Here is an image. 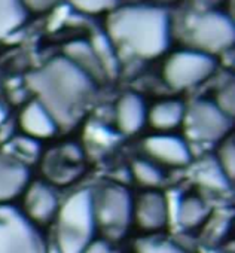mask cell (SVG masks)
Returning <instances> with one entry per match:
<instances>
[{
    "mask_svg": "<svg viewBox=\"0 0 235 253\" xmlns=\"http://www.w3.org/2000/svg\"><path fill=\"white\" fill-rule=\"evenodd\" d=\"M60 128L76 125L94 94V81L69 58H57L27 79Z\"/></svg>",
    "mask_w": 235,
    "mask_h": 253,
    "instance_id": "cell-1",
    "label": "cell"
},
{
    "mask_svg": "<svg viewBox=\"0 0 235 253\" xmlns=\"http://www.w3.org/2000/svg\"><path fill=\"white\" fill-rule=\"evenodd\" d=\"M110 35L118 45L143 58H154L167 48L168 32L162 12L146 8L125 9L110 24Z\"/></svg>",
    "mask_w": 235,
    "mask_h": 253,
    "instance_id": "cell-2",
    "label": "cell"
},
{
    "mask_svg": "<svg viewBox=\"0 0 235 253\" xmlns=\"http://www.w3.org/2000/svg\"><path fill=\"white\" fill-rule=\"evenodd\" d=\"M91 189H79L60 204L55 217V247L58 253H82L94 238V198Z\"/></svg>",
    "mask_w": 235,
    "mask_h": 253,
    "instance_id": "cell-3",
    "label": "cell"
},
{
    "mask_svg": "<svg viewBox=\"0 0 235 253\" xmlns=\"http://www.w3.org/2000/svg\"><path fill=\"white\" fill-rule=\"evenodd\" d=\"M92 198L95 228L101 231L103 238L115 241L125 235L133 223L134 197L131 192L119 183H109L92 192Z\"/></svg>",
    "mask_w": 235,
    "mask_h": 253,
    "instance_id": "cell-4",
    "label": "cell"
},
{
    "mask_svg": "<svg viewBox=\"0 0 235 253\" xmlns=\"http://www.w3.org/2000/svg\"><path fill=\"white\" fill-rule=\"evenodd\" d=\"M185 140L196 145H217L232 130V118L223 113L213 100H196L186 106Z\"/></svg>",
    "mask_w": 235,
    "mask_h": 253,
    "instance_id": "cell-5",
    "label": "cell"
},
{
    "mask_svg": "<svg viewBox=\"0 0 235 253\" xmlns=\"http://www.w3.org/2000/svg\"><path fill=\"white\" fill-rule=\"evenodd\" d=\"M0 253H48L38 226L11 204L0 206Z\"/></svg>",
    "mask_w": 235,
    "mask_h": 253,
    "instance_id": "cell-6",
    "label": "cell"
},
{
    "mask_svg": "<svg viewBox=\"0 0 235 253\" xmlns=\"http://www.w3.org/2000/svg\"><path fill=\"white\" fill-rule=\"evenodd\" d=\"M216 69L211 55L199 51L173 54L164 66V81L173 89H188L204 82Z\"/></svg>",
    "mask_w": 235,
    "mask_h": 253,
    "instance_id": "cell-7",
    "label": "cell"
},
{
    "mask_svg": "<svg viewBox=\"0 0 235 253\" xmlns=\"http://www.w3.org/2000/svg\"><path fill=\"white\" fill-rule=\"evenodd\" d=\"M146 158L158 166L180 169L192 163L191 145L174 133H154L142 142Z\"/></svg>",
    "mask_w": 235,
    "mask_h": 253,
    "instance_id": "cell-8",
    "label": "cell"
},
{
    "mask_svg": "<svg viewBox=\"0 0 235 253\" xmlns=\"http://www.w3.org/2000/svg\"><path fill=\"white\" fill-rule=\"evenodd\" d=\"M133 222L145 232H161L170 222V203L164 192L145 189L134 197Z\"/></svg>",
    "mask_w": 235,
    "mask_h": 253,
    "instance_id": "cell-9",
    "label": "cell"
},
{
    "mask_svg": "<svg viewBox=\"0 0 235 253\" xmlns=\"http://www.w3.org/2000/svg\"><path fill=\"white\" fill-rule=\"evenodd\" d=\"M24 214L35 225H48L60 210V197L54 185L46 180H33L24 191Z\"/></svg>",
    "mask_w": 235,
    "mask_h": 253,
    "instance_id": "cell-10",
    "label": "cell"
},
{
    "mask_svg": "<svg viewBox=\"0 0 235 253\" xmlns=\"http://www.w3.org/2000/svg\"><path fill=\"white\" fill-rule=\"evenodd\" d=\"M234 41L232 26L220 15H207L194 30V42L199 52L213 55L225 48H228Z\"/></svg>",
    "mask_w": 235,
    "mask_h": 253,
    "instance_id": "cell-11",
    "label": "cell"
},
{
    "mask_svg": "<svg viewBox=\"0 0 235 253\" xmlns=\"http://www.w3.org/2000/svg\"><path fill=\"white\" fill-rule=\"evenodd\" d=\"M17 124L21 128L23 134L39 142L54 137L60 130L54 116L38 98L30 100L21 109Z\"/></svg>",
    "mask_w": 235,
    "mask_h": 253,
    "instance_id": "cell-12",
    "label": "cell"
},
{
    "mask_svg": "<svg viewBox=\"0 0 235 253\" xmlns=\"http://www.w3.org/2000/svg\"><path fill=\"white\" fill-rule=\"evenodd\" d=\"M30 169L9 155H0V206L24 194L30 183Z\"/></svg>",
    "mask_w": 235,
    "mask_h": 253,
    "instance_id": "cell-13",
    "label": "cell"
},
{
    "mask_svg": "<svg viewBox=\"0 0 235 253\" xmlns=\"http://www.w3.org/2000/svg\"><path fill=\"white\" fill-rule=\"evenodd\" d=\"M148 106L136 92L124 94L115 107V124L119 133L133 136L146 125Z\"/></svg>",
    "mask_w": 235,
    "mask_h": 253,
    "instance_id": "cell-14",
    "label": "cell"
},
{
    "mask_svg": "<svg viewBox=\"0 0 235 253\" xmlns=\"http://www.w3.org/2000/svg\"><path fill=\"white\" fill-rule=\"evenodd\" d=\"M186 104L179 98H164L148 107L146 124L157 133H173L182 126Z\"/></svg>",
    "mask_w": 235,
    "mask_h": 253,
    "instance_id": "cell-15",
    "label": "cell"
},
{
    "mask_svg": "<svg viewBox=\"0 0 235 253\" xmlns=\"http://www.w3.org/2000/svg\"><path fill=\"white\" fill-rule=\"evenodd\" d=\"M211 214L208 203L196 194L183 195L177 207V220L186 231L202 228Z\"/></svg>",
    "mask_w": 235,
    "mask_h": 253,
    "instance_id": "cell-16",
    "label": "cell"
},
{
    "mask_svg": "<svg viewBox=\"0 0 235 253\" xmlns=\"http://www.w3.org/2000/svg\"><path fill=\"white\" fill-rule=\"evenodd\" d=\"M195 183L211 194H226L231 189L232 182L222 171L214 157L204 160L195 169Z\"/></svg>",
    "mask_w": 235,
    "mask_h": 253,
    "instance_id": "cell-17",
    "label": "cell"
},
{
    "mask_svg": "<svg viewBox=\"0 0 235 253\" xmlns=\"http://www.w3.org/2000/svg\"><path fill=\"white\" fill-rule=\"evenodd\" d=\"M42 169L46 176V182L51 185H67L79 176V166L70 164L60 157L58 152H51L42 158Z\"/></svg>",
    "mask_w": 235,
    "mask_h": 253,
    "instance_id": "cell-18",
    "label": "cell"
},
{
    "mask_svg": "<svg viewBox=\"0 0 235 253\" xmlns=\"http://www.w3.org/2000/svg\"><path fill=\"white\" fill-rule=\"evenodd\" d=\"M6 155L20 161L24 166H30L42 158V146L40 142L32 139L26 134H17L9 143H6Z\"/></svg>",
    "mask_w": 235,
    "mask_h": 253,
    "instance_id": "cell-19",
    "label": "cell"
},
{
    "mask_svg": "<svg viewBox=\"0 0 235 253\" xmlns=\"http://www.w3.org/2000/svg\"><path fill=\"white\" fill-rule=\"evenodd\" d=\"M136 253H189L186 247L159 232L146 234L134 243Z\"/></svg>",
    "mask_w": 235,
    "mask_h": 253,
    "instance_id": "cell-20",
    "label": "cell"
},
{
    "mask_svg": "<svg viewBox=\"0 0 235 253\" xmlns=\"http://www.w3.org/2000/svg\"><path fill=\"white\" fill-rule=\"evenodd\" d=\"M133 179L145 189H157L164 182V170L149 158H137L131 164Z\"/></svg>",
    "mask_w": 235,
    "mask_h": 253,
    "instance_id": "cell-21",
    "label": "cell"
},
{
    "mask_svg": "<svg viewBox=\"0 0 235 253\" xmlns=\"http://www.w3.org/2000/svg\"><path fill=\"white\" fill-rule=\"evenodd\" d=\"M216 163L222 169V171L228 176L231 182L235 177V139L234 134L226 136L216 145Z\"/></svg>",
    "mask_w": 235,
    "mask_h": 253,
    "instance_id": "cell-22",
    "label": "cell"
},
{
    "mask_svg": "<svg viewBox=\"0 0 235 253\" xmlns=\"http://www.w3.org/2000/svg\"><path fill=\"white\" fill-rule=\"evenodd\" d=\"M23 20L20 0H0V38L12 32Z\"/></svg>",
    "mask_w": 235,
    "mask_h": 253,
    "instance_id": "cell-23",
    "label": "cell"
},
{
    "mask_svg": "<svg viewBox=\"0 0 235 253\" xmlns=\"http://www.w3.org/2000/svg\"><path fill=\"white\" fill-rule=\"evenodd\" d=\"M202 228H204L205 235L210 237V241L217 243L228 232V229H229V219L223 217V216H220L219 219H211V214H210V217L207 219V222L204 223Z\"/></svg>",
    "mask_w": 235,
    "mask_h": 253,
    "instance_id": "cell-24",
    "label": "cell"
},
{
    "mask_svg": "<svg viewBox=\"0 0 235 253\" xmlns=\"http://www.w3.org/2000/svg\"><path fill=\"white\" fill-rule=\"evenodd\" d=\"M213 101L223 113L234 118V85L232 84H228L225 88H222L216 94V98Z\"/></svg>",
    "mask_w": 235,
    "mask_h": 253,
    "instance_id": "cell-25",
    "label": "cell"
},
{
    "mask_svg": "<svg viewBox=\"0 0 235 253\" xmlns=\"http://www.w3.org/2000/svg\"><path fill=\"white\" fill-rule=\"evenodd\" d=\"M115 0H73V3L79 6V9L88 11V12H98L103 9H107L109 6H113Z\"/></svg>",
    "mask_w": 235,
    "mask_h": 253,
    "instance_id": "cell-26",
    "label": "cell"
},
{
    "mask_svg": "<svg viewBox=\"0 0 235 253\" xmlns=\"http://www.w3.org/2000/svg\"><path fill=\"white\" fill-rule=\"evenodd\" d=\"M110 241L104 238H92L83 249L82 253H110Z\"/></svg>",
    "mask_w": 235,
    "mask_h": 253,
    "instance_id": "cell-27",
    "label": "cell"
},
{
    "mask_svg": "<svg viewBox=\"0 0 235 253\" xmlns=\"http://www.w3.org/2000/svg\"><path fill=\"white\" fill-rule=\"evenodd\" d=\"M20 2L24 3V5H27L32 9L40 11V9H45L52 2V0H20Z\"/></svg>",
    "mask_w": 235,
    "mask_h": 253,
    "instance_id": "cell-28",
    "label": "cell"
},
{
    "mask_svg": "<svg viewBox=\"0 0 235 253\" xmlns=\"http://www.w3.org/2000/svg\"><path fill=\"white\" fill-rule=\"evenodd\" d=\"M8 118H9V115H8V109H6V106L0 103V126H2V125L5 124V121H6Z\"/></svg>",
    "mask_w": 235,
    "mask_h": 253,
    "instance_id": "cell-29",
    "label": "cell"
},
{
    "mask_svg": "<svg viewBox=\"0 0 235 253\" xmlns=\"http://www.w3.org/2000/svg\"><path fill=\"white\" fill-rule=\"evenodd\" d=\"M217 253H226V252H217Z\"/></svg>",
    "mask_w": 235,
    "mask_h": 253,
    "instance_id": "cell-30",
    "label": "cell"
}]
</instances>
